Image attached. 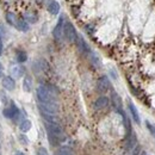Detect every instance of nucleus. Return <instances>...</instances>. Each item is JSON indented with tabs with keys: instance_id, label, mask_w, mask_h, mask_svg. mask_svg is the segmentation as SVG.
<instances>
[{
	"instance_id": "1",
	"label": "nucleus",
	"mask_w": 155,
	"mask_h": 155,
	"mask_svg": "<svg viewBox=\"0 0 155 155\" xmlns=\"http://www.w3.org/2000/svg\"><path fill=\"white\" fill-rule=\"evenodd\" d=\"M36 96L38 103H58V91L50 85H39L36 90Z\"/></svg>"
},
{
	"instance_id": "2",
	"label": "nucleus",
	"mask_w": 155,
	"mask_h": 155,
	"mask_svg": "<svg viewBox=\"0 0 155 155\" xmlns=\"http://www.w3.org/2000/svg\"><path fill=\"white\" fill-rule=\"evenodd\" d=\"M63 37L67 39L69 43L75 42L78 38V32L74 28V25L71 21H64L63 26Z\"/></svg>"
},
{
	"instance_id": "3",
	"label": "nucleus",
	"mask_w": 155,
	"mask_h": 155,
	"mask_svg": "<svg viewBox=\"0 0 155 155\" xmlns=\"http://www.w3.org/2000/svg\"><path fill=\"white\" fill-rule=\"evenodd\" d=\"M2 115H4V117H6V118H8V119L18 120L20 118V111L15 103H11L8 107H5V109L2 110Z\"/></svg>"
},
{
	"instance_id": "4",
	"label": "nucleus",
	"mask_w": 155,
	"mask_h": 155,
	"mask_svg": "<svg viewBox=\"0 0 155 155\" xmlns=\"http://www.w3.org/2000/svg\"><path fill=\"white\" fill-rule=\"evenodd\" d=\"M63 26H64V17L61 16L58 20L56 26L53 30V36L56 41H61L62 37H63Z\"/></svg>"
},
{
	"instance_id": "5",
	"label": "nucleus",
	"mask_w": 155,
	"mask_h": 155,
	"mask_svg": "<svg viewBox=\"0 0 155 155\" xmlns=\"http://www.w3.org/2000/svg\"><path fill=\"white\" fill-rule=\"evenodd\" d=\"M97 90L100 93H105L110 90V80L106 75H103L98 79L97 81Z\"/></svg>"
},
{
	"instance_id": "6",
	"label": "nucleus",
	"mask_w": 155,
	"mask_h": 155,
	"mask_svg": "<svg viewBox=\"0 0 155 155\" xmlns=\"http://www.w3.org/2000/svg\"><path fill=\"white\" fill-rule=\"evenodd\" d=\"M75 42H77L78 49L80 50V53H82V54H85V55H90V54H91L92 50H91L90 45L87 44V42L82 38L81 36H78V38Z\"/></svg>"
},
{
	"instance_id": "7",
	"label": "nucleus",
	"mask_w": 155,
	"mask_h": 155,
	"mask_svg": "<svg viewBox=\"0 0 155 155\" xmlns=\"http://www.w3.org/2000/svg\"><path fill=\"white\" fill-rule=\"evenodd\" d=\"M2 87L6 91H13L16 88V80L12 77H4L2 78Z\"/></svg>"
},
{
	"instance_id": "8",
	"label": "nucleus",
	"mask_w": 155,
	"mask_h": 155,
	"mask_svg": "<svg viewBox=\"0 0 155 155\" xmlns=\"http://www.w3.org/2000/svg\"><path fill=\"white\" fill-rule=\"evenodd\" d=\"M109 103H110L109 98L105 97V96H101V97H99L97 100L94 101V104H93V107H94V110H103V109L107 107Z\"/></svg>"
},
{
	"instance_id": "9",
	"label": "nucleus",
	"mask_w": 155,
	"mask_h": 155,
	"mask_svg": "<svg viewBox=\"0 0 155 155\" xmlns=\"http://www.w3.org/2000/svg\"><path fill=\"white\" fill-rule=\"evenodd\" d=\"M47 10L50 15H58L60 12V4L56 0H48L47 1Z\"/></svg>"
},
{
	"instance_id": "10",
	"label": "nucleus",
	"mask_w": 155,
	"mask_h": 155,
	"mask_svg": "<svg viewBox=\"0 0 155 155\" xmlns=\"http://www.w3.org/2000/svg\"><path fill=\"white\" fill-rule=\"evenodd\" d=\"M111 103H112V106L117 112L119 110H122V99L119 97V94L115 91H112V93H111Z\"/></svg>"
},
{
	"instance_id": "11",
	"label": "nucleus",
	"mask_w": 155,
	"mask_h": 155,
	"mask_svg": "<svg viewBox=\"0 0 155 155\" xmlns=\"http://www.w3.org/2000/svg\"><path fill=\"white\" fill-rule=\"evenodd\" d=\"M10 73L12 74L13 79H19L23 77L24 74V68L20 66V64H13L11 68H10Z\"/></svg>"
},
{
	"instance_id": "12",
	"label": "nucleus",
	"mask_w": 155,
	"mask_h": 155,
	"mask_svg": "<svg viewBox=\"0 0 155 155\" xmlns=\"http://www.w3.org/2000/svg\"><path fill=\"white\" fill-rule=\"evenodd\" d=\"M15 28H16L17 30L21 31V32H26V31L30 30V25H29V23H28L25 19H23V18H18L17 24H16Z\"/></svg>"
},
{
	"instance_id": "13",
	"label": "nucleus",
	"mask_w": 155,
	"mask_h": 155,
	"mask_svg": "<svg viewBox=\"0 0 155 155\" xmlns=\"http://www.w3.org/2000/svg\"><path fill=\"white\" fill-rule=\"evenodd\" d=\"M128 107H129V111H130V115L133 117V119H134V122L137 123V124H140L141 123V119H140V115H138V111H137V109H136V106L131 103V101H129V104H128Z\"/></svg>"
},
{
	"instance_id": "14",
	"label": "nucleus",
	"mask_w": 155,
	"mask_h": 155,
	"mask_svg": "<svg viewBox=\"0 0 155 155\" xmlns=\"http://www.w3.org/2000/svg\"><path fill=\"white\" fill-rule=\"evenodd\" d=\"M23 19H25L29 24L31 23H36L38 20V16L35 13V12H31V11H26L24 15H23Z\"/></svg>"
},
{
	"instance_id": "15",
	"label": "nucleus",
	"mask_w": 155,
	"mask_h": 155,
	"mask_svg": "<svg viewBox=\"0 0 155 155\" xmlns=\"http://www.w3.org/2000/svg\"><path fill=\"white\" fill-rule=\"evenodd\" d=\"M23 90L25 92H31V90H32V79H31V77H29V75L24 77V80H23Z\"/></svg>"
},
{
	"instance_id": "16",
	"label": "nucleus",
	"mask_w": 155,
	"mask_h": 155,
	"mask_svg": "<svg viewBox=\"0 0 155 155\" xmlns=\"http://www.w3.org/2000/svg\"><path fill=\"white\" fill-rule=\"evenodd\" d=\"M5 18H6V21H7L10 25L16 26L17 20H18V17H17V15H16V13H13V12H7V13H6V16H5Z\"/></svg>"
},
{
	"instance_id": "17",
	"label": "nucleus",
	"mask_w": 155,
	"mask_h": 155,
	"mask_svg": "<svg viewBox=\"0 0 155 155\" xmlns=\"http://www.w3.org/2000/svg\"><path fill=\"white\" fill-rule=\"evenodd\" d=\"M90 58H91V63H92L96 68H100V67H101V61H100V58L98 56L96 53L91 51V54H90Z\"/></svg>"
},
{
	"instance_id": "18",
	"label": "nucleus",
	"mask_w": 155,
	"mask_h": 155,
	"mask_svg": "<svg viewBox=\"0 0 155 155\" xmlns=\"http://www.w3.org/2000/svg\"><path fill=\"white\" fill-rule=\"evenodd\" d=\"M19 129L23 133H26L31 129V122L29 119H23L19 123Z\"/></svg>"
},
{
	"instance_id": "19",
	"label": "nucleus",
	"mask_w": 155,
	"mask_h": 155,
	"mask_svg": "<svg viewBox=\"0 0 155 155\" xmlns=\"http://www.w3.org/2000/svg\"><path fill=\"white\" fill-rule=\"evenodd\" d=\"M16 58H17V61H18L19 63H23V62H25V61L28 60V55H26V53H25V51H23V50H18V51H17Z\"/></svg>"
},
{
	"instance_id": "20",
	"label": "nucleus",
	"mask_w": 155,
	"mask_h": 155,
	"mask_svg": "<svg viewBox=\"0 0 155 155\" xmlns=\"http://www.w3.org/2000/svg\"><path fill=\"white\" fill-rule=\"evenodd\" d=\"M135 144H136V136H135V134L133 133L131 136H130V138H129V141H128V146H127V148H128L129 150H131V149L135 147Z\"/></svg>"
},
{
	"instance_id": "21",
	"label": "nucleus",
	"mask_w": 155,
	"mask_h": 155,
	"mask_svg": "<svg viewBox=\"0 0 155 155\" xmlns=\"http://www.w3.org/2000/svg\"><path fill=\"white\" fill-rule=\"evenodd\" d=\"M58 155H74L69 148H61L58 152Z\"/></svg>"
},
{
	"instance_id": "22",
	"label": "nucleus",
	"mask_w": 155,
	"mask_h": 155,
	"mask_svg": "<svg viewBox=\"0 0 155 155\" xmlns=\"http://www.w3.org/2000/svg\"><path fill=\"white\" fill-rule=\"evenodd\" d=\"M131 155H140L141 154V147L140 146H135L133 149H131Z\"/></svg>"
},
{
	"instance_id": "23",
	"label": "nucleus",
	"mask_w": 155,
	"mask_h": 155,
	"mask_svg": "<svg viewBox=\"0 0 155 155\" xmlns=\"http://www.w3.org/2000/svg\"><path fill=\"white\" fill-rule=\"evenodd\" d=\"M0 99H1V101L4 103V104H7V101H8V98H7V96L1 91L0 92Z\"/></svg>"
},
{
	"instance_id": "24",
	"label": "nucleus",
	"mask_w": 155,
	"mask_h": 155,
	"mask_svg": "<svg viewBox=\"0 0 155 155\" xmlns=\"http://www.w3.org/2000/svg\"><path fill=\"white\" fill-rule=\"evenodd\" d=\"M2 36H5V31L2 29V25H0V37H2Z\"/></svg>"
},
{
	"instance_id": "25",
	"label": "nucleus",
	"mask_w": 155,
	"mask_h": 155,
	"mask_svg": "<svg viewBox=\"0 0 155 155\" xmlns=\"http://www.w3.org/2000/svg\"><path fill=\"white\" fill-rule=\"evenodd\" d=\"M39 155H48V154H47V152L44 149H39Z\"/></svg>"
},
{
	"instance_id": "26",
	"label": "nucleus",
	"mask_w": 155,
	"mask_h": 155,
	"mask_svg": "<svg viewBox=\"0 0 155 155\" xmlns=\"http://www.w3.org/2000/svg\"><path fill=\"white\" fill-rule=\"evenodd\" d=\"M2 50H4V47H2V43L0 42V56H1V54H2Z\"/></svg>"
},
{
	"instance_id": "27",
	"label": "nucleus",
	"mask_w": 155,
	"mask_h": 155,
	"mask_svg": "<svg viewBox=\"0 0 155 155\" xmlns=\"http://www.w3.org/2000/svg\"><path fill=\"white\" fill-rule=\"evenodd\" d=\"M2 77V68H1V63H0V78Z\"/></svg>"
},
{
	"instance_id": "28",
	"label": "nucleus",
	"mask_w": 155,
	"mask_h": 155,
	"mask_svg": "<svg viewBox=\"0 0 155 155\" xmlns=\"http://www.w3.org/2000/svg\"><path fill=\"white\" fill-rule=\"evenodd\" d=\"M16 155H24V154H23V153H17Z\"/></svg>"
},
{
	"instance_id": "29",
	"label": "nucleus",
	"mask_w": 155,
	"mask_h": 155,
	"mask_svg": "<svg viewBox=\"0 0 155 155\" xmlns=\"http://www.w3.org/2000/svg\"><path fill=\"white\" fill-rule=\"evenodd\" d=\"M37 1H38V2H42V1H43V0H37Z\"/></svg>"
}]
</instances>
